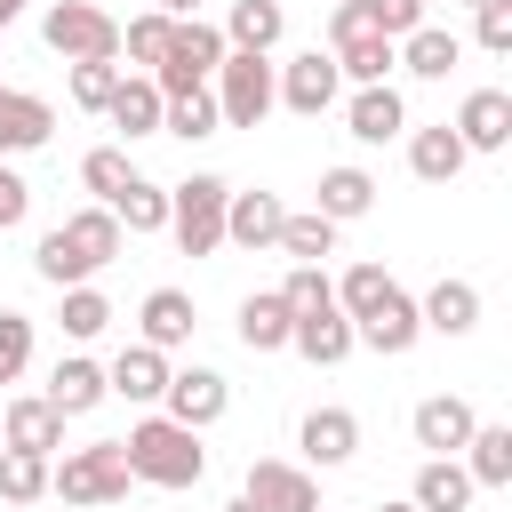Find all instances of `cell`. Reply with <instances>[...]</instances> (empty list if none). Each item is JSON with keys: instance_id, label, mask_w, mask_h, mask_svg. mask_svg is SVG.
I'll return each mask as SVG.
<instances>
[{"instance_id": "cell-1", "label": "cell", "mask_w": 512, "mask_h": 512, "mask_svg": "<svg viewBox=\"0 0 512 512\" xmlns=\"http://www.w3.org/2000/svg\"><path fill=\"white\" fill-rule=\"evenodd\" d=\"M120 248H128V232H120V216L96 200V208H72L64 224H48V232H40L32 272H40L48 288H80V280H96Z\"/></svg>"}, {"instance_id": "cell-2", "label": "cell", "mask_w": 512, "mask_h": 512, "mask_svg": "<svg viewBox=\"0 0 512 512\" xmlns=\"http://www.w3.org/2000/svg\"><path fill=\"white\" fill-rule=\"evenodd\" d=\"M120 456H128V480H152V488H192V480L208 472L200 432H192V424H176V416H160V408L128 424Z\"/></svg>"}, {"instance_id": "cell-3", "label": "cell", "mask_w": 512, "mask_h": 512, "mask_svg": "<svg viewBox=\"0 0 512 512\" xmlns=\"http://www.w3.org/2000/svg\"><path fill=\"white\" fill-rule=\"evenodd\" d=\"M208 96L224 128H264V112L280 104V64L256 48H224V64L208 72Z\"/></svg>"}, {"instance_id": "cell-4", "label": "cell", "mask_w": 512, "mask_h": 512, "mask_svg": "<svg viewBox=\"0 0 512 512\" xmlns=\"http://www.w3.org/2000/svg\"><path fill=\"white\" fill-rule=\"evenodd\" d=\"M48 496H64V504H120V496H128V456H120V440H88V448L48 456Z\"/></svg>"}, {"instance_id": "cell-5", "label": "cell", "mask_w": 512, "mask_h": 512, "mask_svg": "<svg viewBox=\"0 0 512 512\" xmlns=\"http://www.w3.org/2000/svg\"><path fill=\"white\" fill-rule=\"evenodd\" d=\"M40 40H48L64 64H88V56L120 64V16L96 8V0H56V8L40 16Z\"/></svg>"}, {"instance_id": "cell-6", "label": "cell", "mask_w": 512, "mask_h": 512, "mask_svg": "<svg viewBox=\"0 0 512 512\" xmlns=\"http://www.w3.org/2000/svg\"><path fill=\"white\" fill-rule=\"evenodd\" d=\"M224 200H232L224 176H184V184H168V232H176L184 256H216V248H224Z\"/></svg>"}, {"instance_id": "cell-7", "label": "cell", "mask_w": 512, "mask_h": 512, "mask_svg": "<svg viewBox=\"0 0 512 512\" xmlns=\"http://www.w3.org/2000/svg\"><path fill=\"white\" fill-rule=\"evenodd\" d=\"M216 64H224V32H216L208 16H176V24H168V48H160V64H152V80H160V96H184V88H208Z\"/></svg>"}, {"instance_id": "cell-8", "label": "cell", "mask_w": 512, "mask_h": 512, "mask_svg": "<svg viewBox=\"0 0 512 512\" xmlns=\"http://www.w3.org/2000/svg\"><path fill=\"white\" fill-rule=\"evenodd\" d=\"M416 336H424V320H416V296L392 280L360 320H352V344H368V352H384V360H400V352H416Z\"/></svg>"}, {"instance_id": "cell-9", "label": "cell", "mask_w": 512, "mask_h": 512, "mask_svg": "<svg viewBox=\"0 0 512 512\" xmlns=\"http://www.w3.org/2000/svg\"><path fill=\"white\" fill-rule=\"evenodd\" d=\"M336 96H344V72H336V56L304 48V56H288V64H280V104H288L296 120H320Z\"/></svg>"}, {"instance_id": "cell-10", "label": "cell", "mask_w": 512, "mask_h": 512, "mask_svg": "<svg viewBox=\"0 0 512 512\" xmlns=\"http://www.w3.org/2000/svg\"><path fill=\"white\" fill-rule=\"evenodd\" d=\"M232 408V384L216 376V368H168V392H160V416H176V424H192V432H208L216 416Z\"/></svg>"}, {"instance_id": "cell-11", "label": "cell", "mask_w": 512, "mask_h": 512, "mask_svg": "<svg viewBox=\"0 0 512 512\" xmlns=\"http://www.w3.org/2000/svg\"><path fill=\"white\" fill-rule=\"evenodd\" d=\"M256 512H320V488L304 464H280V456H256L248 464V488H240Z\"/></svg>"}, {"instance_id": "cell-12", "label": "cell", "mask_w": 512, "mask_h": 512, "mask_svg": "<svg viewBox=\"0 0 512 512\" xmlns=\"http://www.w3.org/2000/svg\"><path fill=\"white\" fill-rule=\"evenodd\" d=\"M0 448H24V456H56L64 448V416L48 408V392H16L0 408Z\"/></svg>"}, {"instance_id": "cell-13", "label": "cell", "mask_w": 512, "mask_h": 512, "mask_svg": "<svg viewBox=\"0 0 512 512\" xmlns=\"http://www.w3.org/2000/svg\"><path fill=\"white\" fill-rule=\"evenodd\" d=\"M48 136H56V104L32 96V88H8V80H0V160L40 152Z\"/></svg>"}, {"instance_id": "cell-14", "label": "cell", "mask_w": 512, "mask_h": 512, "mask_svg": "<svg viewBox=\"0 0 512 512\" xmlns=\"http://www.w3.org/2000/svg\"><path fill=\"white\" fill-rule=\"evenodd\" d=\"M296 448H304V464L336 472V464L360 456V416H352V408H312V416L296 424Z\"/></svg>"}, {"instance_id": "cell-15", "label": "cell", "mask_w": 512, "mask_h": 512, "mask_svg": "<svg viewBox=\"0 0 512 512\" xmlns=\"http://www.w3.org/2000/svg\"><path fill=\"white\" fill-rule=\"evenodd\" d=\"M344 128H352V144H392V136H408V104H400V88H392V80H376V88H352V104H344Z\"/></svg>"}, {"instance_id": "cell-16", "label": "cell", "mask_w": 512, "mask_h": 512, "mask_svg": "<svg viewBox=\"0 0 512 512\" xmlns=\"http://www.w3.org/2000/svg\"><path fill=\"white\" fill-rule=\"evenodd\" d=\"M112 400V384H104V360H88V352H64L56 368H48V408L56 416H88V408H104Z\"/></svg>"}, {"instance_id": "cell-17", "label": "cell", "mask_w": 512, "mask_h": 512, "mask_svg": "<svg viewBox=\"0 0 512 512\" xmlns=\"http://www.w3.org/2000/svg\"><path fill=\"white\" fill-rule=\"evenodd\" d=\"M472 400H456V392H432V400H416V416H408V432H416V448H432V456H456L464 440H472Z\"/></svg>"}, {"instance_id": "cell-18", "label": "cell", "mask_w": 512, "mask_h": 512, "mask_svg": "<svg viewBox=\"0 0 512 512\" xmlns=\"http://www.w3.org/2000/svg\"><path fill=\"white\" fill-rule=\"evenodd\" d=\"M456 56H464V40H456L448 24H416V32H400V40H392V64H400L408 80H448V72H456Z\"/></svg>"}, {"instance_id": "cell-19", "label": "cell", "mask_w": 512, "mask_h": 512, "mask_svg": "<svg viewBox=\"0 0 512 512\" xmlns=\"http://www.w3.org/2000/svg\"><path fill=\"white\" fill-rule=\"evenodd\" d=\"M448 128L464 136V152H504V144H512V96H504V88H472Z\"/></svg>"}, {"instance_id": "cell-20", "label": "cell", "mask_w": 512, "mask_h": 512, "mask_svg": "<svg viewBox=\"0 0 512 512\" xmlns=\"http://www.w3.org/2000/svg\"><path fill=\"white\" fill-rule=\"evenodd\" d=\"M288 352H304L312 368H344V360H352V320H344L336 304H320V312H296V328H288Z\"/></svg>"}, {"instance_id": "cell-21", "label": "cell", "mask_w": 512, "mask_h": 512, "mask_svg": "<svg viewBox=\"0 0 512 512\" xmlns=\"http://www.w3.org/2000/svg\"><path fill=\"white\" fill-rule=\"evenodd\" d=\"M160 104H168V96H160V80H152V72H120V88H112L104 120L136 144V136H160Z\"/></svg>"}, {"instance_id": "cell-22", "label": "cell", "mask_w": 512, "mask_h": 512, "mask_svg": "<svg viewBox=\"0 0 512 512\" xmlns=\"http://www.w3.org/2000/svg\"><path fill=\"white\" fill-rule=\"evenodd\" d=\"M464 136L448 128V120H432V128H408V168H416V184H456L464 176Z\"/></svg>"}, {"instance_id": "cell-23", "label": "cell", "mask_w": 512, "mask_h": 512, "mask_svg": "<svg viewBox=\"0 0 512 512\" xmlns=\"http://www.w3.org/2000/svg\"><path fill=\"white\" fill-rule=\"evenodd\" d=\"M136 344H152V352H176V344H192V328H200V312H192V296L184 288H152L144 296V312H136Z\"/></svg>"}, {"instance_id": "cell-24", "label": "cell", "mask_w": 512, "mask_h": 512, "mask_svg": "<svg viewBox=\"0 0 512 512\" xmlns=\"http://www.w3.org/2000/svg\"><path fill=\"white\" fill-rule=\"evenodd\" d=\"M280 216H288L280 192H232L224 200V240L232 248H272L280 240Z\"/></svg>"}, {"instance_id": "cell-25", "label": "cell", "mask_w": 512, "mask_h": 512, "mask_svg": "<svg viewBox=\"0 0 512 512\" xmlns=\"http://www.w3.org/2000/svg\"><path fill=\"white\" fill-rule=\"evenodd\" d=\"M424 336H472L480 328V288L472 280H432V296L416 304Z\"/></svg>"}, {"instance_id": "cell-26", "label": "cell", "mask_w": 512, "mask_h": 512, "mask_svg": "<svg viewBox=\"0 0 512 512\" xmlns=\"http://www.w3.org/2000/svg\"><path fill=\"white\" fill-rule=\"evenodd\" d=\"M104 384H112L120 400H136V408H160V392H168V352H152V344H128V352L104 368Z\"/></svg>"}, {"instance_id": "cell-27", "label": "cell", "mask_w": 512, "mask_h": 512, "mask_svg": "<svg viewBox=\"0 0 512 512\" xmlns=\"http://www.w3.org/2000/svg\"><path fill=\"white\" fill-rule=\"evenodd\" d=\"M480 488H472V472L456 464V456H424L416 464V488H408V504L416 512H464Z\"/></svg>"}, {"instance_id": "cell-28", "label": "cell", "mask_w": 512, "mask_h": 512, "mask_svg": "<svg viewBox=\"0 0 512 512\" xmlns=\"http://www.w3.org/2000/svg\"><path fill=\"white\" fill-rule=\"evenodd\" d=\"M240 344L248 352H288V328H296V312L280 304V288H256V296H240Z\"/></svg>"}, {"instance_id": "cell-29", "label": "cell", "mask_w": 512, "mask_h": 512, "mask_svg": "<svg viewBox=\"0 0 512 512\" xmlns=\"http://www.w3.org/2000/svg\"><path fill=\"white\" fill-rule=\"evenodd\" d=\"M472 488H512V424H472V440L456 448Z\"/></svg>"}, {"instance_id": "cell-30", "label": "cell", "mask_w": 512, "mask_h": 512, "mask_svg": "<svg viewBox=\"0 0 512 512\" xmlns=\"http://www.w3.org/2000/svg\"><path fill=\"white\" fill-rule=\"evenodd\" d=\"M216 32H224V48H256V56H272L280 32H288V16H280V0H232V16H224Z\"/></svg>"}, {"instance_id": "cell-31", "label": "cell", "mask_w": 512, "mask_h": 512, "mask_svg": "<svg viewBox=\"0 0 512 512\" xmlns=\"http://www.w3.org/2000/svg\"><path fill=\"white\" fill-rule=\"evenodd\" d=\"M368 208H376V176H368V168L344 160V168L320 176V216H328V224H360Z\"/></svg>"}, {"instance_id": "cell-32", "label": "cell", "mask_w": 512, "mask_h": 512, "mask_svg": "<svg viewBox=\"0 0 512 512\" xmlns=\"http://www.w3.org/2000/svg\"><path fill=\"white\" fill-rule=\"evenodd\" d=\"M104 208L120 216V232H168V184H152V176H128Z\"/></svg>"}, {"instance_id": "cell-33", "label": "cell", "mask_w": 512, "mask_h": 512, "mask_svg": "<svg viewBox=\"0 0 512 512\" xmlns=\"http://www.w3.org/2000/svg\"><path fill=\"white\" fill-rule=\"evenodd\" d=\"M272 248H280V256H296V264H320V256H336V224H328L320 208H304V216L288 208V216H280V240H272Z\"/></svg>"}, {"instance_id": "cell-34", "label": "cell", "mask_w": 512, "mask_h": 512, "mask_svg": "<svg viewBox=\"0 0 512 512\" xmlns=\"http://www.w3.org/2000/svg\"><path fill=\"white\" fill-rule=\"evenodd\" d=\"M328 56H336V72H344L352 88H376V80H392V40H384V32H368V40H336Z\"/></svg>"}, {"instance_id": "cell-35", "label": "cell", "mask_w": 512, "mask_h": 512, "mask_svg": "<svg viewBox=\"0 0 512 512\" xmlns=\"http://www.w3.org/2000/svg\"><path fill=\"white\" fill-rule=\"evenodd\" d=\"M224 120H216V96L208 88H184V96H168L160 104V136H184V144H200V136H216Z\"/></svg>"}, {"instance_id": "cell-36", "label": "cell", "mask_w": 512, "mask_h": 512, "mask_svg": "<svg viewBox=\"0 0 512 512\" xmlns=\"http://www.w3.org/2000/svg\"><path fill=\"white\" fill-rule=\"evenodd\" d=\"M56 320H64V336H72V344H96V336L112 328V304H104V288H96V280H80V288H64V312H56Z\"/></svg>"}, {"instance_id": "cell-37", "label": "cell", "mask_w": 512, "mask_h": 512, "mask_svg": "<svg viewBox=\"0 0 512 512\" xmlns=\"http://www.w3.org/2000/svg\"><path fill=\"white\" fill-rule=\"evenodd\" d=\"M48 496V456L0 448V504H40Z\"/></svg>"}, {"instance_id": "cell-38", "label": "cell", "mask_w": 512, "mask_h": 512, "mask_svg": "<svg viewBox=\"0 0 512 512\" xmlns=\"http://www.w3.org/2000/svg\"><path fill=\"white\" fill-rule=\"evenodd\" d=\"M168 24H176V16H160V8L128 16V24H120V48H128V64H144V72H152V64H160V48H168Z\"/></svg>"}, {"instance_id": "cell-39", "label": "cell", "mask_w": 512, "mask_h": 512, "mask_svg": "<svg viewBox=\"0 0 512 512\" xmlns=\"http://www.w3.org/2000/svg\"><path fill=\"white\" fill-rule=\"evenodd\" d=\"M120 72H128V64H104V56L72 64V104H80V112H104V104H112V88H120Z\"/></svg>"}, {"instance_id": "cell-40", "label": "cell", "mask_w": 512, "mask_h": 512, "mask_svg": "<svg viewBox=\"0 0 512 512\" xmlns=\"http://www.w3.org/2000/svg\"><path fill=\"white\" fill-rule=\"evenodd\" d=\"M128 176H136V160H128V152H120V144H96V152H88V160H80V184H88V192H96V200H112V192H120V184H128Z\"/></svg>"}, {"instance_id": "cell-41", "label": "cell", "mask_w": 512, "mask_h": 512, "mask_svg": "<svg viewBox=\"0 0 512 512\" xmlns=\"http://www.w3.org/2000/svg\"><path fill=\"white\" fill-rule=\"evenodd\" d=\"M384 288H392V272H384V264H352V272L336 280V312H344V320H360Z\"/></svg>"}, {"instance_id": "cell-42", "label": "cell", "mask_w": 512, "mask_h": 512, "mask_svg": "<svg viewBox=\"0 0 512 512\" xmlns=\"http://www.w3.org/2000/svg\"><path fill=\"white\" fill-rule=\"evenodd\" d=\"M280 304H288V312H320V304H336V280H328L320 264H296V272L280 280Z\"/></svg>"}, {"instance_id": "cell-43", "label": "cell", "mask_w": 512, "mask_h": 512, "mask_svg": "<svg viewBox=\"0 0 512 512\" xmlns=\"http://www.w3.org/2000/svg\"><path fill=\"white\" fill-rule=\"evenodd\" d=\"M32 368V320L24 312H0V384H16Z\"/></svg>"}, {"instance_id": "cell-44", "label": "cell", "mask_w": 512, "mask_h": 512, "mask_svg": "<svg viewBox=\"0 0 512 512\" xmlns=\"http://www.w3.org/2000/svg\"><path fill=\"white\" fill-rule=\"evenodd\" d=\"M472 40H480L488 56H512V0H480V8H472Z\"/></svg>"}, {"instance_id": "cell-45", "label": "cell", "mask_w": 512, "mask_h": 512, "mask_svg": "<svg viewBox=\"0 0 512 512\" xmlns=\"http://www.w3.org/2000/svg\"><path fill=\"white\" fill-rule=\"evenodd\" d=\"M368 24H376L384 40H400V32L424 24V0H368Z\"/></svg>"}, {"instance_id": "cell-46", "label": "cell", "mask_w": 512, "mask_h": 512, "mask_svg": "<svg viewBox=\"0 0 512 512\" xmlns=\"http://www.w3.org/2000/svg\"><path fill=\"white\" fill-rule=\"evenodd\" d=\"M24 216H32V184H24V176L0 160V232H16Z\"/></svg>"}, {"instance_id": "cell-47", "label": "cell", "mask_w": 512, "mask_h": 512, "mask_svg": "<svg viewBox=\"0 0 512 512\" xmlns=\"http://www.w3.org/2000/svg\"><path fill=\"white\" fill-rule=\"evenodd\" d=\"M152 8H160V16H200L208 0H152Z\"/></svg>"}, {"instance_id": "cell-48", "label": "cell", "mask_w": 512, "mask_h": 512, "mask_svg": "<svg viewBox=\"0 0 512 512\" xmlns=\"http://www.w3.org/2000/svg\"><path fill=\"white\" fill-rule=\"evenodd\" d=\"M16 16H24V0H0V32H8V24H16Z\"/></svg>"}, {"instance_id": "cell-49", "label": "cell", "mask_w": 512, "mask_h": 512, "mask_svg": "<svg viewBox=\"0 0 512 512\" xmlns=\"http://www.w3.org/2000/svg\"><path fill=\"white\" fill-rule=\"evenodd\" d=\"M224 512H256V504H248V496H232V504H224Z\"/></svg>"}, {"instance_id": "cell-50", "label": "cell", "mask_w": 512, "mask_h": 512, "mask_svg": "<svg viewBox=\"0 0 512 512\" xmlns=\"http://www.w3.org/2000/svg\"><path fill=\"white\" fill-rule=\"evenodd\" d=\"M376 512H416V504H376Z\"/></svg>"}, {"instance_id": "cell-51", "label": "cell", "mask_w": 512, "mask_h": 512, "mask_svg": "<svg viewBox=\"0 0 512 512\" xmlns=\"http://www.w3.org/2000/svg\"><path fill=\"white\" fill-rule=\"evenodd\" d=\"M464 8H480V0H464Z\"/></svg>"}]
</instances>
